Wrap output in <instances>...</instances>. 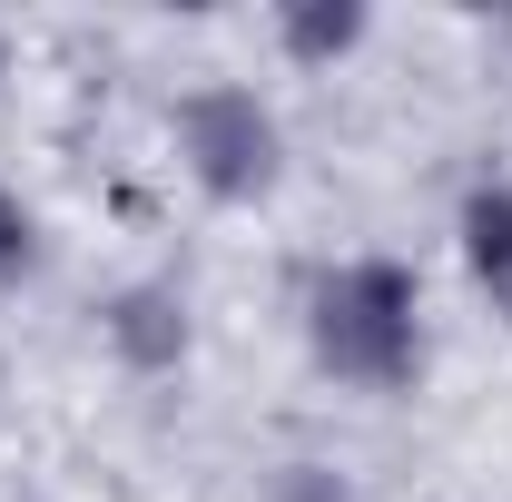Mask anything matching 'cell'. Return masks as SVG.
Here are the masks:
<instances>
[{"label":"cell","instance_id":"1","mask_svg":"<svg viewBox=\"0 0 512 502\" xmlns=\"http://www.w3.org/2000/svg\"><path fill=\"white\" fill-rule=\"evenodd\" d=\"M306 345H316V365L335 384L404 394L414 365H424V286H414V266H394V256L325 266L316 296H306Z\"/></svg>","mask_w":512,"mask_h":502},{"label":"cell","instance_id":"2","mask_svg":"<svg viewBox=\"0 0 512 502\" xmlns=\"http://www.w3.org/2000/svg\"><path fill=\"white\" fill-rule=\"evenodd\" d=\"M168 128H178V158H188V178H197L207 197L247 207V197L276 188V158H286V138H276V119H266V99H256V89H237V79H207V89H188V99L168 109Z\"/></svg>","mask_w":512,"mask_h":502},{"label":"cell","instance_id":"3","mask_svg":"<svg viewBox=\"0 0 512 502\" xmlns=\"http://www.w3.org/2000/svg\"><path fill=\"white\" fill-rule=\"evenodd\" d=\"M109 345H119L128 365H148V375H158V365H178V355H188V306H178L168 286H128L119 306H109Z\"/></svg>","mask_w":512,"mask_h":502},{"label":"cell","instance_id":"4","mask_svg":"<svg viewBox=\"0 0 512 502\" xmlns=\"http://www.w3.org/2000/svg\"><path fill=\"white\" fill-rule=\"evenodd\" d=\"M463 266H473V286L512 315V188H473L463 197Z\"/></svg>","mask_w":512,"mask_h":502},{"label":"cell","instance_id":"5","mask_svg":"<svg viewBox=\"0 0 512 502\" xmlns=\"http://www.w3.org/2000/svg\"><path fill=\"white\" fill-rule=\"evenodd\" d=\"M276 40H286V60H345L355 40H365V10L355 0H286L276 10Z\"/></svg>","mask_w":512,"mask_h":502},{"label":"cell","instance_id":"6","mask_svg":"<svg viewBox=\"0 0 512 502\" xmlns=\"http://www.w3.org/2000/svg\"><path fill=\"white\" fill-rule=\"evenodd\" d=\"M30 256H40V227H30V207L0 188V286H20L30 276Z\"/></svg>","mask_w":512,"mask_h":502},{"label":"cell","instance_id":"7","mask_svg":"<svg viewBox=\"0 0 512 502\" xmlns=\"http://www.w3.org/2000/svg\"><path fill=\"white\" fill-rule=\"evenodd\" d=\"M0 79H10V40H0Z\"/></svg>","mask_w":512,"mask_h":502}]
</instances>
